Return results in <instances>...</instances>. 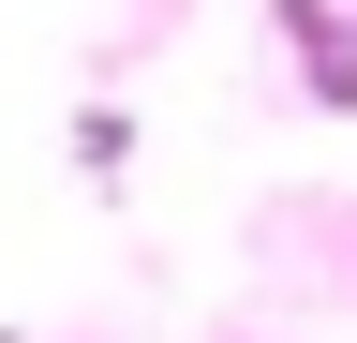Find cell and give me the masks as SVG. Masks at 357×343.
<instances>
[{
    "label": "cell",
    "mask_w": 357,
    "mask_h": 343,
    "mask_svg": "<svg viewBox=\"0 0 357 343\" xmlns=\"http://www.w3.org/2000/svg\"><path fill=\"white\" fill-rule=\"evenodd\" d=\"M283 30L312 45V90H328V105H357V30H342V15H312V0H283Z\"/></svg>",
    "instance_id": "6da1fadb"
}]
</instances>
